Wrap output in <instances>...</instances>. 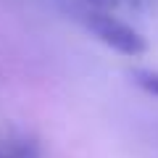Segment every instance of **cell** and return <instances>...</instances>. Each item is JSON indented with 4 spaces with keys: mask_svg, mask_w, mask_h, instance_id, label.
Listing matches in <instances>:
<instances>
[{
    "mask_svg": "<svg viewBox=\"0 0 158 158\" xmlns=\"http://www.w3.org/2000/svg\"><path fill=\"white\" fill-rule=\"evenodd\" d=\"M82 21L85 27L100 40L103 45L113 48L116 53H124V56H142L148 50V42L137 29H132L129 24H124L121 19L111 16L106 11H85L82 13Z\"/></svg>",
    "mask_w": 158,
    "mask_h": 158,
    "instance_id": "6da1fadb",
    "label": "cell"
},
{
    "mask_svg": "<svg viewBox=\"0 0 158 158\" xmlns=\"http://www.w3.org/2000/svg\"><path fill=\"white\" fill-rule=\"evenodd\" d=\"M132 82L140 90H145L148 95L158 98V69H135L132 71Z\"/></svg>",
    "mask_w": 158,
    "mask_h": 158,
    "instance_id": "7a4b0ae2",
    "label": "cell"
},
{
    "mask_svg": "<svg viewBox=\"0 0 158 158\" xmlns=\"http://www.w3.org/2000/svg\"><path fill=\"white\" fill-rule=\"evenodd\" d=\"M100 3H116V0H100Z\"/></svg>",
    "mask_w": 158,
    "mask_h": 158,
    "instance_id": "3957f363",
    "label": "cell"
}]
</instances>
